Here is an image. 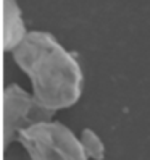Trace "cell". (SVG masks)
<instances>
[{
	"mask_svg": "<svg viewBox=\"0 0 150 160\" xmlns=\"http://www.w3.org/2000/svg\"><path fill=\"white\" fill-rule=\"evenodd\" d=\"M53 120V112L45 108L20 84H8L3 92V131L5 146L18 139L24 129L42 121Z\"/></svg>",
	"mask_w": 150,
	"mask_h": 160,
	"instance_id": "3957f363",
	"label": "cell"
},
{
	"mask_svg": "<svg viewBox=\"0 0 150 160\" xmlns=\"http://www.w3.org/2000/svg\"><path fill=\"white\" fill-rule=\"evenodd\" d=\"M16 141L26 149L31 160H89L81 139L66 125L55 120L24 129Z\"/></svg>",
	"mask_w": 150,
	"mask_h": 160,
	"instance_id": "7a4b0ae2",
	"label": "cell"
},
{
	"mask_svg": "<svg viewBox=\"0 0 150 160\" xmlns=\"http://www.w3.org/2000/svg\"><path fill=\"white\" fill-rule=\"evenodd\" d=\"M29 32L18 0H3V50L13 53Z\"/></svg>",
	"mask_w": 150,
	"mask_h": 160,
	"instance_id": "277c9868",
	"label": "cell"
},
{
	"mask_svg": "<svg viewBox=\"0 0 150 160\" xmlns=\"http://www.w3.org/2000/svg\"><path fill=\"white\" fill-rule=\"evenodd\" d=\"M81 146L84 149V154L89 160H104L105 158V144L102 138L90 128H84L79 134Z\"/></svg>",
	"mask_w": 150,
	"mask_h": 160,
	"instance_id": "5b68a950",
	"label": "cell"
},
{
	"mask_svg": "<svg viewBox=\"0 0 150 160\" xmlns=\"http://www.w3.org/2000/svg\"><path fill=\"white\" fill-rule=\"evenodd\" d=\"M13 60L29 79L34 97L53 113L81 99V63L52 32L31 31L13 52Z\"/></svg>",
	"mask_w": 150,
	"mask_h": 160,
	"instance_id": "6da1fadb",
	"label": "cell"
}]
</instances>
